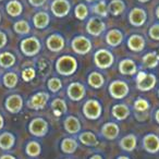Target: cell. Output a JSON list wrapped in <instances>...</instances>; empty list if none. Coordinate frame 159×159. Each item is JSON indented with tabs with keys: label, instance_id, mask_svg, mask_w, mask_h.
<instances>
[{
	"label": "cell",
	"instance_id": "cell-1",
	"mask_svg": "<svg viewBox=\"0 0 159 159\" xmlns=\"http://www.w3.org/2000/svg\"><path fill=\"white\" fill-rule=\"evenodd\" d=\"M77 70V61L74 57L62 56L56 62V71L60 75L70 76Z\"/></svg>",
	"mask_w": 159,
	"mask_h": 159
},
{
	"label": "cell",
	"instance_id": "cell-2",
	"mask_svg": "<svg viewBox=\"0 0 159 159\" xmlns=\"http://www.w3.org/2000/svg\"><path fill=\"white\" fill-rule=\"evenodd\" d=\"M20 49L22 53L26 57H34V56L38 55L42 49V44L36 37H27L21 42Z\"/></svg>",
	"mask_w": 159,
	"mask_h": 159
},
{
	"label": "cell",
	"instance_id": "cell-3",
	"mask_svg": "<svg viewBox=\"0 0 159 159\" xmlns=\"http://www.w3.org/2000/svg\"><path fill=\"white\" fill-rule=\"evenodd\" d=\"M113 61H115V57L107 49H99L94 55V62H95L96 66L102 69V70L110 68L113 64Z\"/></svg>",
	"mask_w": 159,
	"mask_h": 159
},
{
	"label": "cell",
	"instance_id": "cell-4",
	"mask_svg": "<svg viewBox=\"0 0 159 159\" xmlns=\"http://www.w3.org/2000/svg\"><path fill=\"white\" fill-rule=\"evenodd\" d=\"M48 122L40 117L34 118L29 124V132L35 137H44L48 133Z\"/></svg>",
	"mask_w": 159,
	"mask_h": 159
},
{
	"label": "cell",
	"instance_id": "cell-5",
	"mask_svg": "<svg viewBox=\"0 0 159 159\" xmlns=\"http://www.w3.org/2000/svg\"><path fill=\"white\" fill-rule=\"evenodd\" d=\"M23 106H24V100H23L22 96L19 94H11L5 100L6 110L12 115H16V113L21 112Z\"/></svg>",
	"mask_w": 159,
	"mask_h": 159
},
{
	"label": "cell",
	"instance_id": "cell-6",
	"mask_svg": "<svg viewBox=\"0 0 159 159\" xmlns=\"http://www.w3.org/2000/svg\"><path fill=\"white\" fill-rule=\"evenodd\" d=\"M48 100L49 94H47L46 92H38L30 97V99L26 102V106L27 108L33 110H42L46 107Z\"/></svg>",
	"mask_w": 159,
	"mask_h": 159
},
{
	"label": "cell",
	"instance_id": "cell-7",
	"mask_svg": "<svg viewBox=\"0 0 159 159\" xmlns=\"http://www.w3.org/2000/svg\"><path fill=\"white\" fill-rule=\"evenodd\" d=\"M102 108L98 100L89 99L83 106V115L89 120H96L102 116Z\"/></svg>",
	"mask_w": 159,
	"mask_h": 159
},
{
	"label": "cell",
	"instance_id": "cell-8",
	"mask_svg": "<svg viewBox=\"0 0 159 159\" xmlns=\"http://www.w3.org/2000/svg\"><path fill=\"white\" fill-rule=\"evenodd\" d=\"M136 81V89L142 92H148L150 89H152L157 82L156 76L154 74H152V73L147 74V73L144 72L139 73Z\"/></svg>",
	"mask_w": 159,
	"mask_h": 159
},
{
	"label": "cell",
	"instance_id": "cell-9",
	"mask_svg": "<svg viewBox=\"0 0 159 159\" xmlns=\"http://www.w3.org/2000/svg\"><path fill=\"white\" fill-rule=\"evenodd\" d=\"M71 47L77 55H86L92 50V43L85 36H76L73 38Z\"/></svg>",
	"mask_w": 159,
	"mask_h": 159
},
{
	"label": "cell",
	"instance_id": "cell-10",
	"mask_svg": "<svg viewBox=\"0 0 159 159\" xmlns=\"http://www.w3.org/2000/svg\"><path fill=\"white\" fill-rule=\"evenodd\" d=\"M129 85L123 81H113L109 85V93L116 99H123L129 94Z\"/></svg>",
	"mask_w": 159,
	"mask_h": 159
},
{
	"label": "cell",
	"instance_id": "cell-11",
	"mask_svg": "<svg viewBox=\"0 0 159 159\" xmlns=\"http://www.w3.org/2000/svg\"><path fill=\"white\" fill-rule=\"evenodd\" d=\"M66 94H68V97L70 98L73 102H80L85 97V87L81 83H71L68 86L66 89Z\"/></svg>",
	"mask_w": 159,
	"mask_h": 159
},
{
	"label": "cell",
	"instance_id": "cell-12",
	"mask_svg": "<svg viewBox=\"0 0 159 159\" xmlns=\"http://www.w3.org/2000/svg\"><path fill=\"white\" fill-rule=\"evenodd\" d=\"M143 148L149 154H157L159 152V137L156 134H146L143 139Z\"/></svg>",
	"mask_w": 159,
	"mask_h": 159
},
{
	"label": "cell",
	"instance_id": "cell-13",
	"mask_svg": "<svg viewBox=\"0 0 159 159\" xmlns=\"http://www.w3.org/2000/svg\"><path fill=\"white\" fill-rule=\"evenodd\" d=\"M70 3L66 0H53L51 3V12L57 18H63L70 12Z\"/></svg>",
	"mask_w": 159,
	"mask_h": 159
},
{
	"label": "cell",
	"instance_id": "cell-14",
	"mask_svg": "<svg viewBox=\"0 0 159 159\" xmlns=\"http://www.w3.org/2000/svg\"><path fill=\"white\" fill-rule=\"evenodd\" d=\"M46 46L52 52H59L64 48V38L59 34H52L47 38Z\"/></svg>",
	"mask_w": 159,
	"mask_h": 159
},
{
	"label": "cell",
	"instance_id": "cell-15",
	"mask_svg": "<svg viewBox=\"0 0 159 159\" xmlns=\"http://www.w3.org/2000/svg\"><path fill=\"white\" fill-rule=\"evenodd\" d=\"M106 30V25L102 20L97 18H92L86 24V31L92 36H99Z\"/></svg>",
	"mask_w": 159,
	"mask_h": 159
},
{
	"label": "cell",
	"instance_id": "cell-16",
	"mask_svg": "<svg viewBox=\"0 0 159 159\" xmlns=\"http://www.w3.org/2000/svg\"><path fill=\"white\" fill-rule=\"evenodd\" d=\"M146 12L144 11L141 8H134V9L131 10L130 14H129V21L133 26L139 27L146 22Z\"/></svg>",
	"mask_w": 159,
	"mask_h": 159
},
{
	"label": "cell",
	"instance_id": "cell-17",
	"mask_svg": "<svg viewBox=\"0 0 159 159\" xmlns=\"http://www.w3.org/2000/svg\"><path fill=\"white\" fill-rule=\"evenodd\" d=\"M16 136L11 132H2L0 133V150L2 152H9L16 145Z\"/></svg>",
	"mask_w": 159,
	"mask_h": 159
},
{
	"label": "cell",
	"instance_id": "cell-18",
	"mask_svg": "<svg viewBox=\"0 0 159 159\" xmlns=\"http://www.w3.org/2000/svg\"><path fill=\"white\" fill-rule=\"evenodd\" d=\"M102 135L105 137L106 139H109V141H112V139H116L118 137L120 133V129L119 125L115 122H107L102 125V131H100Z\"/></svg>",
	"mask_w": 159,
	"mask_h": 159
},
{
	"label": "cell",
	"instance_id": "cell-19",
	"mask_svg": "<svg viewBox=\"0 0 159 159\" xmlns=\"http://www.w3.org/2000/svg\"><path fill=\"white\" fill-rule=\"evenodd\" d=\"M64 130L69 133V134H76L81 131V123L80 120L74 116H69L64 119L63 121Z\"/></svg>",
	"mask_w": 159,
	"mask_h": 159
},
{
	"label": "cell",
	"instance_id": "cell-20",
	"mask_svg": "<svg viewBox=\"0 0 159 159\" xmlns=\"http://www.w3.org/2000/svg\"><path fill=\"white\" fill-rule=\"evenodd\" d=\"M1 82L3 86L8 89H13L16 87L19 83V75L14 71H8L1 77Z\"/></svg>",
	"mask_w": 159,
	"mask_h": 159
},
{
	"label": "cell",
	"instance_id": "cell-21",
	"mask_svg": "<svg viewBox=\"0 0 159 159\" xmlns=\"http://www.w3.org/2000/svg\"><path fill=\"white\" fill-rule=\"evenodd\" d=\"M119 71L123 75H133L136 73V63L132 59H123L119 63Z\"/></svg>",
	"mask_w": 159,
	"mask_h": 159
},
{
	"label": "cell",
	"instance_id": "cell-22",
	"mask_svg": "<svg viewBox=\"0 0 159 159\" xmlns=\"http://www.w3.org/2000/svg\"><path fill=\"white\" fill-rule=\"evenodd\" d=\"M128 47L134 52H139L145 48V40L139 35H132L128 39Z\"/></svg>",
	"mask_w": 159,
	"mask_h": 159
},
{
	"label": "cell",
	"instance_id": "cell-23",
	"mask_svg": "<svg viewBox=\"0 0 159 159\" xmlns=\"http://www.w3.org/2000/svg\"><path fill=\"white\" fill-rule=\"evenodd\" d=\"M123 40V34L119 30H111L106 35V43L110 47H117Z\"/></svg>",
	"mask_w": 159,
	"mask_h": 159
},
{
	"label": "cell",
	"instance_id": "cell-24",
	"mask_svg": "<svg viewBox=\"0 0 159 159\" xmlns=\"http://www.w3.org/2000/svg\"><path fill=\"white\" fill-rule=\"evenodd\" d=\"M16 58L10 51H3V52H0V68L2 69H11L12 66L16 64Z\"/></svg>",
	"mask_w": 159,
	"mask_h": 159
},
{
	"label": "cell",
	"instance_id": "cell-25",
	"mask_svg": "<svg viewBox=\"0 0 159 159\" xmlns=\"http://www.w3.org/2000/svg\"><path fill=\"white\" fill-rule=\"evenodd\" d=\"M49 22H50V18H49L48 13L46 12H37L33 18V23L34 26L38 30H44L48 26Z\"/></svg>",
	"mask_w": 159,
	"mask_h": 159
},
{
	"label": "cell",
	"instance_id": "cell-26",
	"mask_svg": "<svg viewBox=\"0 0 159 159\" xmlns=\"http://www.w3.org/2000/svg\"><path fill=\"white\" fill-rule=\"evenodd\" d=\"M111 113H112V116L117 120L122 121V120H125L126 118L130 116V109H129V107L126 106V105L118 104L112 107Z\"/></svg>",
	"mask_w": 159,
	"mask_h": 159
},
{
	"label": "cell",
	"instance_id": "cell-27",
	"mask_svg": "<svg viewBox=\"0 0 159 159\" xmlns=\"http://www.w3.org/2000/svg\"><path fill=\"white\" fill-rule=\"evenodd\" d=\"M119 144L120 147L125 152H133L136 147V136L134 134H129L122 137Z\"/></svg>",
	"mask_w": 159,
	"mask_h": 159
},
{
	"label": "cell",
	"instance_id": "cell-28",
	"mask_svg": "<svg viewBox=\"0 0 159 159\" xmlns=\"http://www.w3.org/2000/svg\"><path fill=\"white\" fill-rule=\"evenodd\" d=\"M6 10H7V13L10 16L16 18V16H21V13L23 11V7L20 1H18V0H11L6 6Z\"/></svg>",
	"mask_w": 159,
	"mask_h": 159
},
{
	"label": "cell",
	"instance_id": "cell-29",
	"mask_svg": "<svg viewBox=\"0 0 159 159\" xmlns=\"http://www.w3.org/2000/svg\"><path fill=\"white\" fill-rule=\"evenodd\" d=\"M79 139L81 143L85 146H96L98 145V139L97 136L94 134L93 132H83L79 135Z\"/></svg>",
	"mask_w": 159,
	"mask_h": 159
},
{
	"label": "cell",
	"instance_id": "cell-30",
	"mask_svg": "<svg viewBox=\"0 0 159 159\" xmlns=\"http://www.w3.org/2000/svg\"><path fill=\"white\" fill-rule=\"evenodd\" d=\"M87 82H89V86L93 89H100L105 84V79L100 73L92 72L87 77Z\"/></svg>",
	"mask_w": 159,
	"mask_h": 159
},
{
	"label": "cell",
	"instance_id": "cell-31",
	"mask_svg": "<svg viewBox=\"0 0 159 159\" xmlns=\"http://www.w3.org/2000/svg\"><path fill=\"white\" fill-rule=\"evenodd\" d=\"M143 64L148 69H155L159 63V56L157 52H148L142 59Z\"/></svg>",
	"mask_w": 159,
	"mask_h": 159
},
{
	"label": "cell",
	"instance_id": "cell-32",
	"mask_svg": "<svg viewBox=\"0 0 159 159\" xmlns=\"http://www.w3.org/2000/svg\"><path fill=\"white\" fill-rule=\"evenodd\" d=\"M40 152H42V146L36 141H30L25 146V152L27 156L32 157V158L38 157L40 155Z\"/></svg>",
	"mask_w": 159,
	"mask_h": 159
},
{
	"label": "cell",
	"instance_id": "cell-33",
	"mask_svg": "<svg viewBox=\"0 0 159 159\" xmlns=\"http://www.w3.org/2000/svg\"><path fill=\"white\" fill-rule=\"evenodd\" d=\"M77 147H79V144L74 139H71V137L62 139L61 142V150L66 154H73L77 149Z\"/></svg>",
	"mask_w": 159,
	"mask_h": 159
},
{
	"label": "cell",
	"instance_id": "cell-34",
	"mask_svg": "<svg viewBox=\"0 0 159 159\" xmlns=\"http://www.w3.org/2000/svg\"><path fill=\"white\" fill-rule=\"evenodd\" d=\"M50 106H51V109H52L53 113L57 116L64 115V113L66 112V104L61 98H56V99H53L52 102H51Z\"/></svg>",
	"mask_w": 159,
	"mask_h": 159
},
{
	"label": "cell",
	"instance_id": "cell-35",
	"mask_svg": "<svg viewBox=\"0 0 159 159\" xmlns=\"http://www.w3.org/2000/svg\"><path fill=\"white\" fill-rule=\"evenodd\" d=\"M124 9H125V5L122 0H112L108 6V11L115 16H120L124 11Z\"/></svg>",
	"mask_w": 159,
	"mask_h": 159
},
{
	"label": "cell",
	"instance_id": "cell-36",
	"mask_svg": "<svg viewBox=\"0 0 159 159\" xmlns=\"http://www.w3.org/2000/svg\"><path fill=\"white\" fill-rule=\"evenodd\" d=\"M13 30L19 35H27L31 32V26H30L29 22H26L25 20H20L14 23Z\"/></svg>",
	"mask_w": 159,
	"mask_h": 159
},
{
	"label": "cell",
	"instance_id": "cell-37",
	"mask_svg": "<svg viewBox=\"0 0 159 159\" xmlns=\"http://www.w3.org/2000/svg\"><path fill=\"white\" fill-rule=\"evenodd\" d=\"M47 87L51 93H58L62 89V82L61 80L58 77H51L47 82Z\"/></svg>",
	"mask_w": 159,
	"mask_h": 159
},
{
	"label": "cell",
	"instance_id": "cell-38",
	"mask_svg": "<svg viewBox=\"0 0 159 159\" xmlns=\"http://www.w3.org/2000/svg\"><path fill=\"white\" fill-rule=\"evenodd\" d=\"M74 13H75V16H76L79 20H85L89 16V9L83 3H80L75 7V10H74Z\"/></svg>",
	"mask_w": 159,
	"mask_h": 159
},
{
	"label": "cell",
	"instance_id": "cell-39",
	"mask_svg": "<svg viewBox=\"0 0 159 159\" xmlns=\"http://www.w3.org/2000/svg\"><path fill=\"white\" fill-rule=\"evenodd\" d=\"M94 12L99 16H108V6L105 1H99L97 5L94 7Z\"/></svg>",
	"mask_w": 159,
	"mask_h": 159
},
{
	"label": "cell",
	"instance_id": "cell-40",
	"mask_svg": "<svg viewBox=\"0 0 159 159\" xmlns=\"http://www.w3.org/2000/svg\"><path fill=\"white\" fill-rule=\"evenodd\" d=\"M149 108V102L146 99H143V98H139L137 100H135L134 102V109L136 111H139V112H143V111H146Z\"/></svg>",
	"mask_w": 159,
	"mask_h": 159
},
{
	"label": "cell",
	"instance_id": "cell-41",
	"mask_svg": "<svg viewBox=\"0 0 159 159\" xmlns=\"http://www.w3.org/2000/svg\"><path fill=\"white\" fill-rule=\"evenodd\" d=\"M35 75H36V72L33 68H26L22 71V79H23V81H25V82L32 81V80L35 77Z\"/></svg>",
	"mask_w": 159,
	"mask_h": 159
},
{
	"label": "cell",
	"instance_id": "cell-42",
	"mask_svg": "<svg viewBox=\"0 0 159 159\" xmlns=\"http://www.w3.org/2000/svg\"><path fill=\"white\" fill-rule=\"evenodd\" d=\"M148 35L152 39L159 40V24H154L148 31Z\"/></svg>",
	"mask_w": 159,
	"mask_h": 159
},
{
	"label": "cell",
	"instance_id": "cell-43",
	"mask_svg": "<svg viewBox=\"0 0 159 159\" xmlns=\"http://www.w3.org/2000/svg\"><path fill=\"white\" fill-rule=\"evenodd\" d=\"M8 43V36L7 34L5 33V32L0 31V49H2L6 47V45H7Z\"/></svg>",
	"mask_w": 159,
	"mask_h": 159
},
{
	"label": "cell",
	"instance_id": "cell-44",
	"mask_svg": "<svg viewBox=\"0 0 159 159\" xmlns=\"http://www.w3.org/2000/svg\"><path fill=\"white\" fill-rule=\"evenodd\" d=\"M29 2L31 3V6H33V7L38 8V7L44 6L45 2H46V0H29Z\"/></svg>",
	"mask_w": 159,
	"mask_h": 159
},
{
	"label": "cell",
	"instance_id": "cell-45",
	"mask_svg": "<svg viewBox=\"0 0 159 159\" xmlns=\"http://www.w3.org/2000/svg\"><path fill=\"white\" fill-rule=\"evenodd\" d=\"M0 159H16V157L9 152H5V154L0 155Z\"/></svg>",
	"mask_w": 159,
	"mask_h": 159
},
{
	"label": "cell",
	"instance_id": "cell-46",
	"mask_svg": "<svg viewBox=\"0 0 159 159\" xmlns=\"http://www.w3.org/2000/svg\"><path fill=\"white\" fill-rule=\"evenodd\" d=\"M3 126H5V118H3L2 113L0 112V131L2 130Z\"/></svg>",
	"mask_w": 159,
	"mask_h": 159
},
{
	"label": "cell",
	"instance_id": "cell-47",
	"mask_svg": "<svg viewBox=\"0 0 159 159\" xmlns=\"http://www.w3.org/2000/svg\"><path fill=\"white\" fill-rule=\"evenodd\" d=\"M155 119H156L157 123H159V109L156 111V113H155Z\"/></svg>",
	"mask_w": 159,
	"mask_h": 159
},
{
	"label": "cell",
	"instance_id": "cell-48",
	"mask_svg": "<svg viewBox=\"0 0 159 159\" xmlns=\"http://www.w3.org/2000/svg\"><path fill=\"white\" fill-rule=\"evenodd\" d=\"M89 159H102V157L100 156V155H94V156H92Z\"/></svg>",
	"mask_w": 159,
	"mask_h": 159
},
{
	"label": "cell",
	"instance_id": "cell-49",
	"mask_svg": "<svg viewBox=\"0 0 159 159\" xmlns=\"http://www.w3.org/2000/svg\"><path fill=\"white\" fill-rule=\"evenodd\" d=\"M117 159H130L129 157H126V156H120V157H118Z\"/></svg>",
	"mask_w": 159,
	"mask_h": 159
},
{
	"label": "cell",
	"instance_id": "cell-50",
	"mask_svg": "<svg viewBox=\"0 0 159 159\" xmlns=\"http://www.w3.org/2000/svg\"><path fill=\"white\" fill-rule=\"evenodd\" d=\"M156 16H157V18L159 19V7L157 8V10H156Z\"/></svg>",
	"mask_w": 159,
	"mask_h": 159
},
{
	"label": "cell",
	"instance_id": "cell-51",
	"mask_svg": "<svg viewBox=\"0 0 159 159\" xmlns=\"http://www.w3.org/2000/svg\"><path fill=\"white\" fill-rule=\"evenodd\" d=\"M139 2H147V1H149V0H139Z\"/></svg>",
	"mask_w": 159,
	"mask_h": 159
},
{
	"label": "cell",
	"instance_id": "cell-52",
	"mask_svg": "<svg viewBox=\"0 0 159 159\" xmlns=\"http://www.w3.org/2000/svg\"><path fill=\"white\" fill-rule=\"evenodd\" d=\"M87 2H94V1H96V0H86Z\"/></svg>",
	"mask_w": 159,
	"mask_h": 159
},
{
	"label": "cell",
	"instance_id": "cell-53",
	"mask_svg": "<svg viewBox=\"0 0 159 159\" xmlns=\"http://www.w3.org/2000/svg\"><path fill=\"white\" fill-rule=\"evenodd\" d=\"M0 21H1V14H0Z\"/></svg>",
	"mask_w": 159,
	"mask_h": 159
},
{
	"label": "cell",
	"instance_id": "cell-54",
	"mask_svg": "<svg viewBox=\"0 0 159 159\" xmlns=\"http://www.w3.org/2000/svg\"><path fill=\"white\" fill-rule=\"evenodd\" d=\"M158 96H159V89H158Z\"/></svg>",
	"mask_w": 159,
	"mask_h": 159
},
{
	"label": "cell",
	"instance_id": "cell-55",
	"mask_svg": "<svg viewBox=\"0 0 159 159\" xmlns=\"http://www.w3.org/2000/svg\"><path fill=\"white\" fill-rule=\"evenodd\" d=\"M0 1H1V0H0Z\"/></svg>",
	"mask_w": 159,
	"mask_h": 159
}]
</instances>
